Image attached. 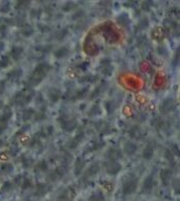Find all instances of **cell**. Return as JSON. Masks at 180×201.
<instances>
[{"label": "cell", "mask_w": 180, "mask_h": 201, "mask_svg": "<svg viewBox=\"0 0 180 201\" xmlns=\"http://www.w3.org/2000/svg\"><path fill=\"white\" fill-rule=\"evenodd\" d=\"M2 171H4V172H10V171H12V166H11L10 164H3V165H2Z\"/></svg>", "instance_id": "obj_37"}, {"label": "cell", "mask_w": 180, "mask_h": 201, "mask_svg": "<svg viewBox=\"0 0 180 201\" xmlns=\"http://www.w3.org/2000/svg\"><path fill=\"white\" fill-rule=\"evenodd\" d=\"M18 152H19V149H18V147H17V146L11 147V149H10V154L12 156H16L17 154H18Z\"/></svg>", "instance_id": "obj_34"}, {"label": "cell", "mask_w": 180, "mask_h": 201, "mask_svg": "<svg viewBox=\"0 0 180 201\" xmlns=\"http://www.w3.org/2000/svg\"><path fill=\"white\" fill-rule=\"evenodd\" d=\"M65 6H66V8H63L62 10H63L64 12H68V11H70L71 8H72V3H70V2H68V3L65 4Z\"/></svg>", "instance_id": "obj_39"}, {"label": "cell", "mask_w": 180, "mask_h": 201, "mask_svg": "<svg viewBox=\"0 0 180 201\" xmlns=\"http://www.w3.org/2000/svg\"><path fill=\"white\" fill-rule=\"evenodd\" d=\"M106 156L108 158V161H116L117 159L121 158L122 154L119 149H110L106 152Z\"/></svg>", "instance_id": "obj_4"}, {"label": "cell", "mask_w": 180, "mask_h": 201, "mask_svg": "<svg viewBox=\"0 0 180 201\" xmlns=\"http://www.w3.org/2000/svg\"><path fill=\"white\" fill-rule=\"evenodd\" d=\"M1 105H2V102H1V101H0V108H1Z\"/></svg>", "instance_id": "obj_43"}, {"label": "cell", "mask_w": 180, "mask_h": 201, "mask_svg": "<svg viewBox=\"0 0 180 201\" xmlns=\"http://www.w3.org/2000/svg\"><path fill=\"white\" fill-rule=\"evenodd\" d=\"M106 108L109 113H112L115 110V104L113 101H106Z\"/></svg>", "instance_id": "obj_23"}, {"label": "cell", "mask_w": 180, "mask_h": 201, "mask_svg": "<svg viewBox=\"0 0 180 201\" xmlns=\"http://www.w3.org/2000/svg\"><path fill=\"white\" fill-rule=\"evenodd\" d=\"M4 87H5V84H4L3 81H0V95L4 92Z\"/></svg>", "instance_id": "obj_38"}, {"label": "cell", "mask_w": 180, "mask_h": 201, "mask_svg": "<svg viewBox=\"0 0 180 201\" xmlns=\"http://www.w3.org/2000/svg\"><path fill=\"white\" fill-rule=\"evenodd\" d=\"M82 138H83V133H80V135H77V136L75 137V138L73 139L72 141H71V143H70V147H71V149H75V147L78 145V143L80 142Z\"/></svg>", "instance_id": "obj_17"}, {"label": "cell", "mask_w": 180, "mask_h": 201, "mask_svg": "<svg viewBox=\"0 0 180 201\" xmlns=\"http://www.w3.org/2000/svg\"><path fill=\"white\" fill-rule=\"evenodd\" d=\"M22 163H23V166H24V168H30V166L33 165L34 161L32 158H24V159L22 160Z\"/></svg>", "instance_id": "obj_25"}, {"label": "cell", "mask_w": 180, "mask_h": 201, "mask_svg": "<svg viewBox=\"0 0 180 201\" xmlns=\"http://www.w3.org/2000/svg\"><path fill=\"white\" fill-rule=\"evenodd\" d=\"M128 135H130V137L132 139H140L141 136H142V133H141L140 127H137V125H135V127H133L132 129L130 130Z\"/></svg>", "instance_id": "obj_8"}, {"label": "cell", "mask_w": 180, "mask_h": 201, "mask_svg": "<svg viewBox=\"0 0 180 201\" xmlns=\"http://www.w3.org/2000/svg\"><path fill=\"white\" fill-rule=\"evenodd\" d=\"M87 87H84V89H82V90H80V91L78 92V93H77V98H79V99H80V98H83L84 97L85 95H87Z\"/></svg>", "instance_id": "obj_29"}, {"label": "cell", "mask_w": 180, "mask_h": 201, "mask_svg": "<svg viewBox=\"0 0 180 201\" xmlns=\"http://www.w3.org/2000/svg\"><path fill=\"white\" fill-rule=\"evenodd\" d=\"M37 168L39 171H42V172H44V171L48 170V164H46V162L44 161V160H42V161H40L39 163L37 164Z\"/></svg>", "instance_id": "obj_24"}, {"label": "cell", "mask_w": 180, "mask_h": 201, "mask_svg": "<svg viewBox=\"0 0 180 201\" xmlns=\"http://www.w3.org/2000/svg\"><path fill=\"white\" fill-rule=\"evenodd\" d=\"M98 113H99V106H98V105H94L93 108L90 110L89 115H90V116H96V114H98Z\"/></svg>", "instance_id": "obj_28"}, {"label": "cell", "mask_w": 180, "mask_h": 201, "mask_svg": "<svg viewBox=\"0 0 180 201\" xmlns=\"http://www.w3.org/2000/svg\"><path fill=\"white\" fill-rule=\"evenodd\" d=\"M83 166H84V161H83L81 158H78L75 162V174L79 175L82 171Z\"/></svg>", "instance_id": "obj_14"}, {"label": "cell", "mask_w": 180, "mask_h": 201, "mask_svg": "<svg viewBox=\"0 0 180 201\" xmlns=\"http://www.w3.org/2000/svg\"><path fill=\"white\" fill-rule=\"evenodd\" d=\"M103 85H104V84H103V83H102V84H101V85H99V86H98L97 89H95V90H94V92L91 94V96H90V97H91L92 99H93V98H95V97H97V96L99 95V94L102 92L101 90L103 89Z\"/></svg>", "instance_id": "obj_22"}, {"label": "cell", "mask_w": 180, "mask_h": 201, "mask_svg": "<svg viewBox=\"0 0 180 201\" xmlns=\"http://www.w3.org/2000/svg\"><path fill=\"white\" fill-rule=\"evenodd\" d=\"M68 54V50L65 48V46L58 49V50L55 52V56H56L57 58H63V57H65Z\"/></svg>", "instance_id": "obj_16"}, {"label": "cell", "mask_w": 180, "mask_h": 201, "mask_svg": "<svg viewBox=\"0 0 180 201\" xmlns=\"http://www.w3.org/2000/svg\"><path fill=\"white\" fill-rule=\"evenodd\" d=\"M11 116H12V112H11L10 110H6L3 114L0 115V122H5L6 123V121L11 118Z\"/></svg>", "instance_id": "obj_18"}, {"label": "cell", "mask_w": 180, "mask_h": 201, "mask_svg": "<svg viewBox=\"0 0 180 201\" xmlns=\"http://www.w3.org/2000/svg\"><path fill=\"white\" fill-rule=\"evenodd\" d=\"M137 151V145L135 144L132 141H128V142L124 143L123 145V152L126 154V155H133L135 154Z\"/></svg>", "instance_id": "obj_5"}, {"label": "cell", "mask_w": 180, "mask_h": 201, "mask_svg": "<svg viewBox=\"0 0 180 201\" xmlns=\"http://www.w3.org/2000/svg\"><path fill=\"white\" fill-rule=\"evenodd\" d=\"M34 115V110H32V108H30V110H24L23 111V120H29L30 118H31L32 116Z\"/></svg>", "instance_id": "obj_20"}, {"label": "cell", "mask_w": 180, "mask_h": 201, "mask_svg": "<svg viewBox=\"0 0 180 201\" xmlns=\"http://www.w3.org/2000/svg\"><path fill=\"white\" fill-rule=\"evenodd\" d=\"M22 52H23L22 48H20V46H14V48L11 50L10 54H11V56H12V58L14 59V60H18V59L20 58Z\"/></svg>", "instance_id": "obj_9"}, {"label": "cell", "mask_w": 180, "mask_h": 201, "mask_svg": "<svg viewBox=\"0 0 180 201\" xmlns=\"http://www.w3.org/2000/svg\"><path fill=\"white\" fill-rule=\"evenodd\" d=\"M136 185H137L136 179H131V180L126 181V182L123 184V192L125 194L132 193V192L136 189Z\"/></svg>", "instance_id": "obj_6"}, {"label": "cell", "mask_w": 180, "mask_h": 201, "mask_svg": "<svg viewBox=\"0 0 180 201\" xmlns=\"http://www.w3.org/2000/svg\"><path fill=\"white\" fill-rule=\"evenodd\" d=\"M34 33V30L32 27H30V25H25L24 27L22 29V34L24 36H27V37H29V36H31L32 34Z\"/></svg>", "instance_id": "obj_21"}, {"label": "cell", "mask_w": 180, "mask_h": 201, "mask_svg": "<svg viewBox=\"0 0 180 201\" xmlns=\"http://www.w3.org/2000/svg\"><path fill=\"white\" fill-rule=\"evenodd\" d=\"M44 118H46V116L43 113H40V114H38V117H36V120H42Z\"/></svg>", "instance_id": "obj_40"}, {"label": "cell", "mask_w": 180, "mask_h": 201, "mask_svg": "<svg viewBox=\"0 0 180 201\" xmlns=\"http://www.w3.org/2000/svg\"><path fill=\"white\" fill-rule=\"evenodd\" d=\"M174 101H173V99L169 98V99H166L161 102V104H160V112H161V114H168L172 110H174Z\"/></svg>", "instance_id": "obj_3"}, {"label": "cell", "mask_w": 180, "mask_h": 201, "mask_svg": "<svg viewBox=\"0 0 180 201\" xmlns=\"http://www.w3.org/2000/svg\"><path fill=\"white\" fill-rule=\"evenodd\" d=\"M118 20H119L120 22H121L123 25H125L126 23L128 22V17H125V16H120L119 18H118Z\"/></svg>", "instance_id": "obj_35"}, {"label": "cell", "mask_w": 180, "mask_h": 201, "mask_svg": "<svg viewBox=\"0 0 180 201\" xmlns=\"http://www.w3.org/2000/svg\"><path fill=\"white\" fill-rule=\"evenodd\" d=\"M102 72L106 75H111V73H112V67H111V64L104 65L103 68H102Z\"/></svg>", "instance_id": "obj_32"}, {"label": "cell", "mask_w": 180, "mask_h": 201, "mask_svg": "<svg viewBox=\"0 0 180 201\" xmlns=\"http://www.w3.org/2000/svg\"><path fill=\"white\" fill-rule=\"evenodd\" d=\"M154 155V149L152 145H147V146L144 147V149H143L142 152V156L144 159H151L152 157H153Z\"/></svg>", "instance_id": "obj_11"}, {"label": "cell", "mask_w": 180, "mask_h": 201, "mask_svg": "<svg viewBox=\"0 0 180 201\" xmlns=\"http://www.w3.org/2000/svg\"><path fill=\"white\" fill-rule=\"evenodd\" d=\"M8 56L2 57V58L0 59V68L8 67Z\"/></svg>", "instance_id": "obj_27"}, {"label": "cell", "mask_w": 180, "mask_h": 201, "mask_svg": "<svg viewBox=\"0 0 180 201\" xmlns=\"http://www.w3.org/2000/svg\"><path fill=\"white\" fill-rule=\"evenodd\" d=\"M66 35H68V30H62V31H60L56 34V38L58 40H61L63 39Z\"/></svg>", "instance_id": "obj_26"}, {"label": "cell", "mask_w": 180, "mask_h": 201, "mask_svg": "<svg viewBox=\"0 0 180 201\" xmlns=\"http://www.w3.org/2000/svg\"><path fill=\"white\" fill-rule=\"evenodd\" d=\"M6 127H8V125H6L5 122H0V134L3 133L6 130Z\"/></svg>", "instance_id": "obj_36"}, {"label": "cell", "mask_w": 180, "mask_h": 201, "mask_svg": "<svg viewBox=\"0 0 180 201\" xmlns=\"http://www.w3.org/2000/svg\"><path fill=\"white\" fill-rule=\"evenodd\" d=\"M2 145H3V140L0 139V146H2Z\"/></svg>", "instance_id": "obj_42"}, {"label": "cell", "mask_w": 180, "mask_h": 201, "mask_svg": "<svg viewBox=\"0 0 180 201\" xmlns=\"http://www.w3.org/2000/svg\"><path fill=\"white\" fill-rule=\"evenodd\" d=\"M166 159H168L170 162L174 161V155H173V153L170 151V149H166Z\"/></svg>", "instance_id": "obj_30"}, {"label": "cell", "mask_w": 180, "mask_h": 201, "mask_svg": "<svg viewBox=\"0 0 180 201\" xmlns=\"http://www.w3.org/2000/svg\"><path fill=\"white\" fill-rule=\"evenodd\" d=\"M51 48H52V46H37L36 50L41 51V52H49V51H51Z\"/></svg>", "instance_id": "obj_31"}, {"label": "cell", "mask_w": 180, "mask_h": 201, "mask_svg": "<svg viewBox=\"0 0 180 201\" xmlns=\"http://www.w3.org/2000/svg\"><path fill=\"white\" fill-rule=\"evenodd\" d=\"M172 153H175V155H179V147L177 144H172V149H170Z\"/></svg>", "instance_id": "obj_33"}, {"label": "cell", "mask_w": 180, "mask_h": 201, "mask_svg": "<svg viewBox=\"0 0 180 201\" xmlns=\"http://www.w3.org/2000/svg\"><path fill=\"white\" fill-rule=\"evenodd\" d=\"M60 97V92L57 89H52L49 92V98H50L51 101L56 102Z\"/></svg>", "instance_id": "obj_13"}, {"label": "cell", "mask_w": 180, "mask_h": 201, "mask_svg": "<svg viewBox=\"0 0 180 201\" xmlns=\"http://www.w3.org/2000/svg\"><path fill=\"white\" fill-rule=\"evenodd\" d=\"M152 187H153V178H152V176H149V177H147V179L144 180L143 187L147 190H150V189H152Z\"/></svg>", "instance_id": "obj_19"}, {"label": "cell", "mask_w": 180, "mask_h": 201, "mask_svg": "<svg viewBox=\"0 0 180 201\" xmlns=\"http://www.w3.org/2000/svg\"><path fill=\"white\" fill-rule=\"evenodd\" d=\"M21 74H22V71H21L20 68H16V70H13L8 73V78L10 79V80H15V79H18L19 77L21 76Z\"/></svg>", "instance_id": "obj_12"}, {"label": "cell", "mask_w": 180, "mask_h": 201, "mask_svg": "<svg viewBox=\"0 0 180 201\" xmlns=\"http://www.w3.org/2000/svg\"><path fill=\"white\" fill-rule=\"evenodd\" d=\"M104 166H106V173L110 175L118 174L121 170V165L117 161H106L104 162Z\"/></svg>", "instance_id": "obj_2"}, {"label": "cell", "mask_w": 180, "mask_h": 201, "mask_svg": "<svg viewBox=\"0 0 180 201\" xmlns=\"http://www.w3.org/2000/svg\"><path fill=\"white\" fill-rule=\"evenodd\" d=\"M98 171H99V164H98V163H93L91 166H89L87 174L89 175V176H93V175L97 174Z\"/></svg>", "instance_id": "obj_15"}, {"label": "cell", "mask_w": 180, "mask_h": 201, "mask_svg": "<svg viewBox=\"0 0 180 201\" xmlns=\"http://www.w3.org/2000/svg\"><path fill=\"white\" fill-rule=\"evenodd\" d=\"M171 175H172V173L168 168H164V170H162L160 172V177H161V180L163 181L164 184H168L169 183V181L171 179Z\"/></svg>", "instance_id": "obj_10"}, {"label": "cell", "mask_w": 180, "mask_h": 201, "mask_svg": "<svg viewBox=\"0 0 180 201\" xmlns=\"http://www.w3.org/2000/svg\"><path fill=\"white\" fill-rule=\"evenodd\" d=\"M51 70V67L49 63H40L36 70L34 71L33 75L31 76V79H30V84L31 85H36L46 76L48 72Z\"/></svg>", "instance_id": "obj_1"}, {"label": "cell", "mask_w": 180, "mask_h": 201, "mask_svg": "<svg viewBox=\"0 0 180 201\" xmlns=\"http://www.w3.org/2000/svg\"><path fill=\"white\" fill-rule=\"evenodd\" d=\"M3 48H4V44L2 43V42H0V52H1L2 49H3Z\"/></svg>", "instance_id": "obj_41"}, {"label": "cell", "mask_w": 180, "mask_h": 201, "mask_svg": "<svg viewBox=\"0 0 180 201\" xmlns=\"http://www.w3.org/2000/svg\"><path fill=\"white\" fill-rule=\"evenodd\" d=\"M77 122L75 120H66V119H62L61 121V127H63L65 131H73L76 127Z\"/></svg>", "instance_id": "obj_7"}]
</instances>
